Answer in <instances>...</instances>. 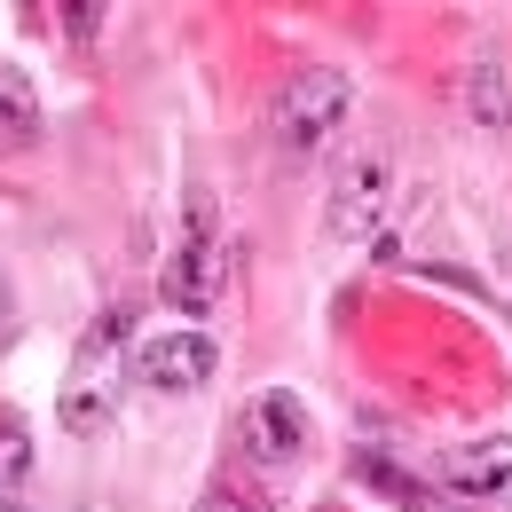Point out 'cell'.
I'll use <instances>...</instances> for the list:
<instances>
[{"instance_id":"1","label":"cell","mask_w":512,"mask_h":512,"mask_svg":"<svg viewBox=\"0 0 512 512\" xmlns=\"http://www.w3.org/2000/svg\"><path fill=\"white\" fill-rule=\"evenodd\" d=\"M134 308H103V316L87 323V339L71 347V371H64V394H56V418H64L71 442H95V434H111V418H119V402H127L134 386Z\"/></svg>"},{"instance_id":"2","label":"cell","mask_w":512,"mask_h":512,"mask_svg":"<svg viewBox=\"0 0 512 512\" xmlns=\"http://www.w3.org/2000/svg\"><path fill=\"white\" fill-rule=\"evenodd\" d=\"M347 103H355L347 71L300 64L284 87H276V103H268V134H276V150H284V158H308V150H323V134L347 119Z\"/></svg>"},{"instance_id":"3","label":"cell","mask_w":512,"mask_h":512,"mask_svg":"<svg viewBox=\"0 0 512 512\" xmlns=\"http://www.w3.org/2000/svg\"><path fill=\"white\" fill-rule=\"evenodd\" d=\"M386 197H394V158H386V150L347 158V166H339V182H331V205H323V229H331L339 245H363V237H379Z\"/></svg>"},{"instance_id":"4","label":"cell","mask_w":512,"mask_h":512,"mask_svg":"<svg viewBox=\"0 0 512 512\" xmlns=\"http://www.w3.org/2000/svg\"><path fill=\"white\" fill-rule=\"evenodd\" d=\"M213 276H221V229H213V197L190 190L182 205V237H174V260H166V300L197 316L213 300Z\"/></svg>"},{"instance_id":"5","label":"cell","mask_w":512,"mask_h":512,"mask_svg":"<svg viewBox=\"0 0 512 512\" xmlns=\"http://www.w3.org/2000/svg\"><path fill=\"white\" fill-rule=\"evenodd\" d=\"M434 481H442L457 505H473V512H512V434L449 449L442 465H434Z\"/></svg>"},{"instance_id":"6","label":"cell","mask_w":512,"mask_h":512,"mask_svg":"<svg viewBox=\"0 0 512 512\" xmlns=\"http://www.w3.org/2000/svg\"><path fill=\"white\" fill-rule=\"evenodd\" d=\"M221 371V347H213V331H158V339H142L134 347V379L158 386V394H190Z\"/></svg>"},{"instance_id":"7","label":"cell","mask_w":512,"mask_h":512,"mask_svg":"<svg viewBox=\"0 0 512 512\" xmlns=\"http://www.w3.org/2000/svg\"><path fill=\"white\" fill-rule=\"evenodd\" d=\"M237 449H245L253 465H292V457L308 449V418H300V402H292V394H260V402H245V418H237Z\"/></svg>"},{"instance_id":"8","label":"cell","mask_w":512,"mask_h":512,"mask_svg":"<svg viewBox=\"0 0 512 512\" xmlns=\"http://www.w3.org/2000/svg\"><path fill=\"white\" fill-rule=\"evenodd\" d=\"M40 142V95L16 64H0V150H32Z\"/></svg>"},{"instance_id":"9","label":"cell","mask_w":512,"mask_h":512,"mask_svg":"<svg viewBox=\"0 0 512 512\" xmlns=\"http://www.w3.org/2000/svg\"><path fill=\"white\" fill-rule=\"evenodd\" d=\"M32 481V426L16 410H0V497H16Z\"/></svg>"},{"instance_id":"10","label":"cell","mask_w":512,"mask_h":512,"mask_svg":"<svg viewBox=\"0 0 512 512\" xmlns=\"http://www.w3.org/2000/svg\"><path fill=\"white\" fill-rule=\"evenodd\" d=\"M473 111H481V127H505V119H512L505 71H497V64H473Z\"/></svg>"},{"instance_id":"11","label":"cell","mask_w":512,"mask_h":512,"mask_svg":"<svg viewBox=\"0 0 512 512\" xmlns=\"http://www.w3.org/2000/svg\"><path fill=\"white\" fill-rule=\"evenodd\" d=\"M197 512H260V505H253V497H237V489H205Z\"/></svg>"},{"instance_id":"12","label":"cell","mask_w":512,"mask_h":512,"mask_svg":"<svg viewBox=\"0 0 512 512\" xmlns=\"http://www.w3.org/2000/svg\"><path fill=\"white\" fill-rule=\"evenodd\" d=\"M8 339H16V292H8V276H0V355H8Z\"/></svg>"},{"instance_id":"13","label":"cell","mask_w":512,"mask_h":512,"mask_svg":"<svg viewBox=\"0 0 512 512\" xmlns=\"http://www.w3.org/2000/svg\"><path fill=\"white\" fill-rule=\"evenodd\" d=\"M0 512H24V505H0Z\"/></svg>"}]
</instances>
